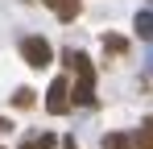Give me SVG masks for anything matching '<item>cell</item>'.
<instances>
[{
  "label": "cell",
  "mask_w": 153,
  "mask_h": 149,
  "mask_svg": "<svg viewBox=\"0 0 153 149\" xmlns=\"http://www.w3.org/2000/svg\"><path fill=\"white\" fill-rule=\"evenodd\" d=\"M66 62H71V71L79 74V83L71 87V104H95V71H91L87 54L71 50V54H66Z\"/></svg>",
  "instance_id": "1"
},
{
  "label": "cell",
  "mask_w": 153,
  "mask_h": 149,
  "mask_svg": "<svg viewBox=\"0 0 153 149\" xmlns=\"http://www.w3.org/2000/svg\"><path fill=\"white\" fill-rule=\"evenodd\" d=\"M21 58H25L33 71H42V66H50V62H54V50H50L46 37H25V42H21Z\"/></svg>",
  "instance_id": "2"
},
{
  "label": "cell",
  "mask_w": 153,
  "mask_h": 149,
  "mask_svg": "<svg viewBox=\"0 0 153 149\" xmlns=\"http://www.w3.org/2000/svg\"><path fill=\"white\" fill-rule=\"evenodd\" d=\"M46 108H50L54 116L71 112V83H66V79H54V83H50V95H46Z\"/></svg>",
  "instance_id": "3"
},
{
  "label": "cell",
  "mask_w": 153,
  "mask_h": 149,
  "mask_svg": "<svg viewBox=\"0 0 153 149\" xmlns=\"http://www.w3.org/2000/svg\"><path fill=\"white\" fill-rule=\"evenodd\" d=\"M42 4L54 8L58 21H75V17H79V0H42Z\"/></svg>",
  "instance_id": "4"
},
{
  "label": "cell",
  "mask_w": 153,
  "mask_h": 149,
  "mask_svg": "<svg viewBox=\"0 0 153 149\" xmlns=\"http://www.w3.org/2000/svg\"><path fill=\"white\" fill-rule=\"evenodd\" d=\"M128 149H153V116H149L145 124H141V133H137V141H132Z\"/></svg>",
  "instance_id": "5"
},
{
  "label": "cell",
  "mask_w": 153,
  "mask_h": 149,
  "mask_svg": "<svg viewBox=\"0 0 153 149\" xmlns=\"http://www.w3.org/2000/svg\"><path fill=\"white\" fill-rule=\"evenodd\" d=\"M137 33L145 42H153V13H137Z\"/></svg>",
  "instance_id": "6"
},
{
  "label": "cell",
  "mask_w": 153,
  "mask_h": 149,
  "mask_svg": "<svg viewBox=\"0 0 153 149\" xmlns=\"http://www.w3.org/2000/svg\"><path fill=\"white\" fill-rule=\"evenodd\" d=\"M128 145H132V141H128L124 133H108V137H103V145H100V149H128Z\"/></svg>",
  "instance_id": "7"
},
{
  "label": "cell",
  "mask_w": 153,
  "mask_h": 149,
  "mask_svg": "<svg viewBox=\"0 0 153 149\" xmlns=\"http://www.w3.org/2000/svg\"><path fill=\"white\" fill-rule=\"evenodd\" d=\"M103 46L112 50V54H124V50H128V42H124V37H103Z\"/></svg>",
  "instance_id": "8"
},
{
  "label": "cell",
  "mask_w": 153,
  "mask_h": 149,
  "mask_svg": "<svg viewBox=\"0 0 153 149\" xmlns=\"http://www.w3.org/2000/svg\"><path fill=\"white\" fill-rule=\"evenodd\" d=\"M13 104H17V108H29V104H33V91H29V87H21V91L13 95Z\"/></svg>",
  "instance_id": "9"
},
{
  "label": "cell",
  "mask_w": 153,
  "mask_h": 149,
  "mask_svg": "<svg viewBox=\"0 0 153 149\" xmlns=\"http://www.w3.org/2000/svg\"><path fill=\"white\" fill-rule=\"evenodd\" d=\"M54 145V137L46 133V137H37V141H29V145H21V149H50Z\"/></svg>",
  "instance_id": "10"
}]
</instances>
